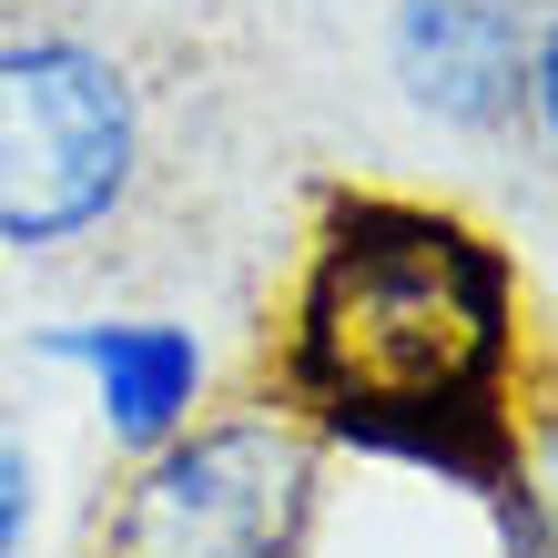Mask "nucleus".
I'll return each mask as SVG.
<instances>
[{
  "label": "nucleus",
  "instance_id": "2",
  "mask_svg": "<svg viewBox=\"0 0 558 558\" xmlns=\"http://www.w3.org/2000/svg\"><path fill=\"white\" fill-rule=\"evenodd\" d=\"M325 508V437L265 386L214 416H183L92 508L82 558H305Z\"/></svg>",
  "mask_w": 558,
  "mask_h": 558
},
{
  "label": "nucleus",
  "instance_id": "7",
  "mask_svg": "<svg viewBox=\"0 0 558 558\" xmlns=\"http://www.w3.org/2000/svg\"><path fill=\"white\" fill-rule=\"evenodd\" d=\"M21 529H31V447L0 426V558L21 548Z\"/></svg>",
  "mask_w": 558,
  "mask_h": 558
},
{
  "label": "nucleus",
  "instance_id": "6",
  "mask_svg": "<svg viewBox=\"0 0 558 558\" xmlns=\"http://www.w3.org/2000/svg\"><path fill=\"white\" fill-rule=\"evenodd\" d=\"M508 558H558V325H529L508 366Z\"/></svg>",
  "mask_w": 558,
  "mask_h": 558
},
{
  "label": "nucleus",
  "instance_id": "1",
  "mask_svg": "<svg viewBox=\"0 0 558 558\" xmlns=\"http://www.w3.org/2000/svg\"><path fill=\"white\" fill-rule=\"evenodd\" d=\"M529 284L477 214L386 183H336L305 223L265 397L325 447H376L508 508V366Z\"/></svg>",
  "mask_w": 558,
  "mask_h": 558
},
{
  "label": "nucleus",
  "instance_id": "8",
  "mask_svg": "<svg viewBox=\"0 0 558 558\" xmlns=\"http://www.w3.org/2000/svg\"><path fill=\"white\" fill-rule=\"evenodd\" d=\"M529 112L548 122V143H558V21L529 31Z\"/></svg>",
  "mask_w": 558,
  "mask_h": 558
},
{
  "label": "nucleus",
  "instance_id": "3",
  "mask_svg": "<svg viewBox=\"0 0 558 558\" xmlns=\"http://www.w3.org/2000/svg\"><path fill=\"white\" fill-rule=\"evenodd\" d=\"M143 183V92L72 31L0 41V244H82Z\"/></svg>",
  "mask_w": 558,
  "mask_h": 558
},
{
  "label": "nucleus",
  "instance_id": "5",
  "mask_svg": "<svg viewBox=\"0 0 558 558\" xmlns=\"http://www.w3.org/2000/svg\"><path fill=\"white\" fill-rule=\"evenodd\" d=\"M51 355L102 376V416L122 447H162L193 416V386H204V355H193L173 325H82V336H51Z\"/></svg>",
  "mask_w": 558,
  "mask_h": 558
},
{
  "label": "nucleus",
  "instance_id": "4",
  "mask_svg": "<svg viewBox=\"0 0 558 558\" xmlns=\"http://www.w3.org/2000/svg\"><path fill=\"white\" fill-rule=\"evenodd\" d=\"M397 82L457 133H498L529 102V11L518 0H397Z\"/></svg>",
  "mask_w": 558,
  "mask_h": 558
}]
</instances>
